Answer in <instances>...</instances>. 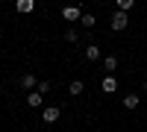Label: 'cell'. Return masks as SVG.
<instances>
[{"mask_svg": "<svg viewBox=\"0 0 147 132\" xmlns=\"http://www.w3.org/2000/svg\"><path fill=\"white\" fill-rule=\"evenodd\" d=\"M41 121H44V123H56V121H59V109H56V106L41 109Z\"/></svg>", "mask_w": 147, "mask_h": 132, "instance_id": "cell-2", "label": "cell"}, {"mask_svg": "<svg viewBox=\"0 0 147 132\" xmlns=\"http://www.w3.org/2000/svg\"><path fill=\"white\" fill-rule=\"evenodd\" d=\"M21 88H27V91L35 88V76H32V74H24V76H21Z\"/></svg>", "mask_w": 147, "mask_h": 132, "instance_id": "cell-10", "label": "cell"}, {"mask_svg": "<svg viewBox=\"0 0 147 132\" xmlns=\"http://www.w3.org/2000/svg\"><path fill=\"white\" fill-rule=\"evenodd\" d=\"M77 38H80L77 29H68V32H65V41H77Z\"/></svg>", "mask_w": 147, "mask_h": 132, "instance_id": "cell-14", "label": "cell"}, {"mask_svg": "<svg viewBox=\"0 0 147 132\" xmlns=\"http://www.w3.org/2000/svg\"><path fill=\"white\" fill-rule=\"evenodd\" d=\"M82 91H85V85H82V82H80V79H74V82H71V85H68V94H71V97H80V94H82Z\"/></svg>", "mask_w": 147, "mask_h": 132, "instance_id": "cell-9", "label": "cell"}, {"mask_svg": "<svg viewBox=\"0 0 147 132\" xmlns=\"http://www.w3.org/2000/svg\"><path fill=\"white\" fill-rule=\"evenodd\" d=\"M100 88H103L106 94H115V91H118V79H115L112 74H106V76H103V82H100Z\"/></svg>", "mask_w": 147, "mask_h": 132, "instance_id": "cell-3", "label": "cell"}, {"mask_svg": "<svg viewBox=\"0 0 147 132\" xmlns=\"http://www.w3.org/2000/svg\"><path fill=\"white\" fill-rule=\"evenodd\" d=\"M144 91H147V79H144Z\"/></svg>", "mask_w": 147, "mask_h": 132, "instance_id": "cell-16", "label": "cell"}, {"mask_svg": "<svg viewBox=\"0 0 147 132\" xmlns=\"http://www.w3.org/2000/svg\"><path fill=\"white\" fill-rule=\"evenodd\" d=\"M138 106H141V97H138V94H127V97H124V109H138Z\"/></svg>", "mask_w": 147, "mask_h": 132, "instance_id": "cell-7", "label": "cell"}, {"mask_svg": "<svg viewBox=\"0 0 147 132\" xmlns=\"http://www.w3.org/2000/svg\"><path fill=\"white\" fill-rule=\"evenodd\" d=\"M27 103L32 106V109H41V103H44V94H41V91H30V94H27Z\"/></svg>", "mask_w": 147, "mask_h": 132, "instance_id": "cell-5", "label": "cell"}, {"mask_svg": "<svg viewBox=\"0 0 147 132\" xmlns=\"http://www.w3.org/2000/svg\"><path fill=\"white\" fill-rule=\"evenodd\" d=\"M85 59H88V62H97V59H100V47L88 44V47H85Z\"/></svg>", "mask_w": 147, "mask_h": 132, "instance_id": "cell-8", "label": "cell"}, {"mask_svg": "<svg viewBox=\"0 0 147 132\" xmlns=\"http://www.w3.org/2000/svg\"><path fill=\"white\" fill-rule=\"evenodd\" d=\"M127 23H129V15L118 9L115 15H112V29H115V32H124V29H127Z\"/></svg>", "mask_w": 147, "mask_h": 132, "instance_id": "cell-1", "label": "cell"}, {"mask_svg": "<svg viewBox=\"0 0 147 132\" xmlns=\"http://www.w3.org/2000/svg\"><path fill=\"white\" fill-rule=\"evenodd\" d=\"M15 9L21 12V15H30V12L35 9V0H15Z\"/></svg>", "mask_w": 147, "mask_h": 132, "instance_id": "cell-6", "label": "cell"}, {"mask_svg": "<svg viewBox=\"0 0 147 132\" xmlns=\"http://www.w3.org/2000/svg\"><path fill=\"white\" fill-rule=\"evenodd\" d=\"M80 21H82V27H85V29H91L94 23H97V18H94V15H88V12H85V15H82Z\"/></svg>", "mask_w": 147, "mask_h": 132, "instance_id": "cell-13", "label": "cell"}, {"mask_svg": "<svg viewBox=\"0 0 147 132\" xmlns=\"http://www.w3.org/2000/svg\"><path fill=\"white\" fill-rule=\"evenodd\" d=\"M62 18H65V21H80V18H82V9H80V6H65V9H62Z\"/></svg>", "mask_w": 147, "mask_h": 132, "instance_id": "cell-4", "label": "cell"}, {"mask_svg": "<svg viewBox=\"0 0 147 132\" xmlns=\"http://www.w3.org/2000/svg\"><path fill=\"white\" fill-rule=\"evenodd\" d=\"M118 70V56H106V74H115Z\"/></svg>", "mask_w": 147, "mask_h": 132, "instance_id": "cell-11", "label": "cell"}, {"mask_svg": "<svg viewBox=\"0 0 147 132\" xmlns=\"http://www.w3.org/2000/svg\"><path fill=\"white\" fill-rule=\"evenodd\" d=\"M38 91H41V94H47V91H50V82H47V79H44V82H38Z\"/></svg>", "mask_w": 147, "mask_h": 132, "instance_id": "cell-15", "label": "cell"}, {"mask_svg": "<svg viewBox=\"0 0 147 132\" xmlns=\"http://www.w3.org/2000/svg\"><path fill=\"white\" fill-rule=\"evenodd\" d=\"M115 6H118L121 12H129L132 6H136V0H115Z\"/></svg>", "mask_w": 147, "mask_h": 132, "instance_id": "cell-12", "label": "cell"}]
</instances>
